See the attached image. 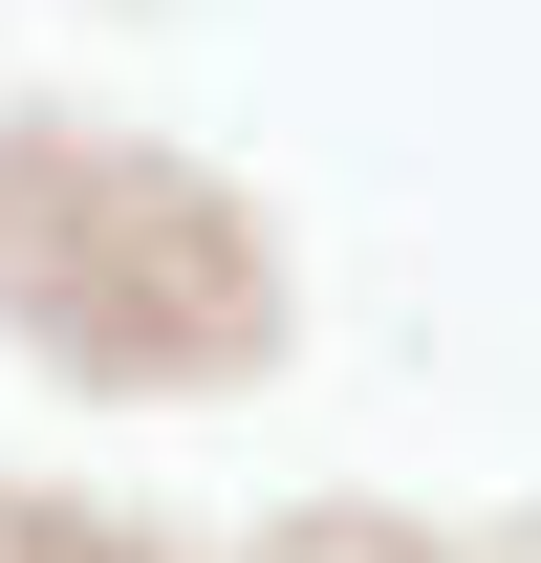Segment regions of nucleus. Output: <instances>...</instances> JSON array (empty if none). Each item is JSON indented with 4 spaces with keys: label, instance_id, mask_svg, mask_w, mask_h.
Here are the masks:
<instances>
[{
    "label": "nucleus",
    "instance_id": "obj_1",
    "mask_svg": "<svg viewBox=\"0 0 541 563\" xmlns=\"http://www.w3.org/2000/svg\"><path fill=\"white\" fill-rule=\"evenodd\" d=\"M0 325H44L66 368H239L261 239L109 131H0Z\"/></svg>",
    "mask_w": 541,
    "mask_h": 563
},
{
    "label": "nucleus",
    "instance_id": "obj_2",
    "mask_svg": "<svg viewBox=\"0 0 541 563\" xmlns=\"http://www.w3.org/2000/svg\"><path fill=\"white\" fill-rule=\"evenodd\" d=\"M0 563H131V542H87V520H0Z\"/></svg>",
    "mask_w": 541,
    "mask_h": 563
}]
</instances>
